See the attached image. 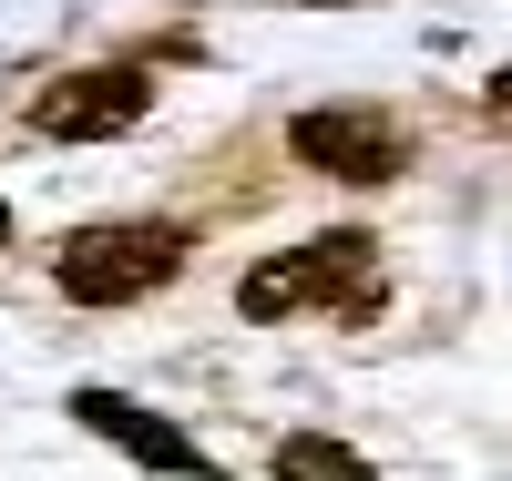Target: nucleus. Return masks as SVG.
Returning a JSON list of instances; mask_svg holds the SVG:
<instances>
[{"label": "nucleus", "instance_id": "f257e3e1", "mask_svg": "<svg viewBox=\"0 0 512 481\" xmlns=\"http://www.w3.org/2000/svg\"><path fill=\"white\" fill-rule=\"evenodd\" d=\"M379 297H390V267H379V236L369 226H328V236H297L277 256H256L236 277V318L246 328H277V318H379Z\"/></svg>", "mask_w": 512, "mask_h": 481}, {"label": "nucleus", "instance_id": "f03ea898", "mask_svg": "<svg viewBox=\"0 0 512 481\" xmlns=\"http://www.w3.org/2000/svg\"><path fill=\"white\" fill-rule=\"evenodd\" d=\"M195 236L175 215H103V226H72L52 246V287L72 308H134V297H164L185 277Z\"/></svg>", "mask_w": 512, "mask_h": 481}, {"label": "nucleus", "instance_id": "7ed1b4c3", "mask_svg": "<svg viewBox=\"0 0 512 481\" xmlns=\"http://www.w3.org/2000/svg\"><path fill=\"white\" fill-rule=\"evenodd\" d=\"M287 154L318 174V185H349V195H379L410 174V123L390 103H308L287 123Z\"/></svg>", "mask_w": 512, "mask_h": 481}, {"label": "nucleus", "instance_id": "20e7f679", "mask_svg": "<svg viewBox=\"0 0 512 481\" xmlns=\"http://www.w3.org/2000/svg\"><path fill=\"white\" fill-rule=\"evenodd\" d=\"M144 113H154V72L144 62H82V72L41 82L21 123L41 144H113V134H134Z\"/></svg>", "mask_w": 512, "mask_h": 481}, {"label": "nucleus", "instance_id": "39448f33", "mask_svg": "<svg viewBox=\"0 0 512 481\" xmlns=\"http://www.w3.org/2000/svg\"><path fill=\"white\" fill-rule=\"evenodd\" d=\"M72 430H93V441H113L123 461H144L164 481H226V461H205L185 441V420H164L144 400H123V389H72Z\"/></svg>", "mask_w": 512, "mask_h": 481}, {"label": "nucleus", "instance_id": "423d86ee", "mask_svg": "<svg viewBox=\"0 0 512 481\" xmlns=\"http://www.w3.org/2000/svg\"><path fill=\"white\" fill-rule=\"evenodd\" d=\"M267 481H379L359 441H338V430H287L267 451Z\"/></svg>", "mask_w": 512, "mask_h": 481}, {"label": "nucleus", "instance_id": "0eeeda50", "mask_svg": "<svg viewBox=\"0 0 512 481\" xmlns=\"http://www.w3.org/2000/svg\"><path fill=\"white\" fill-rule=\"evenodd\" d=\"M297 11H338V0H297Z\"/></svg>", "mask_w": 512, "mask_h": 481}, {"label": "nucleus", "instance_id": "6e6552de", "mask_svg": "<svg viewBox=\"0 0 512 481\" xmlns=\"http://www.w3.org/2000/svg\"><path fill=\"white\" fill-rule=\"evenodd\" d=\"M0 246H11V205H0Z\"/></svg>", "mask_w": 512, "mask_h": 481}]
</instances>
